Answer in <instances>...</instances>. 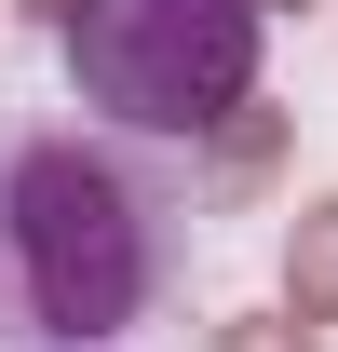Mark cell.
I'll use <instances>...</instances> for the list:
<instances>
[{"label": "cell", "mask_w": 338, "mask_h": 352, "mask_svg": "<svg viewBox=\"0 0 338 352\" xmlns=\"http://www.w3.org/2000/svg\"><path fill=\"white\" fill-rule=\"evenodd\" d=\"M284 311L297 325H338V190L297 204V230H284Z\"/></svg>", "instance_id": "cell-3"}, {"label": "cell", "mask_w": 338, "mask_h": 352, "mask_svg": "<svg viewBox=\"0 0 338 352\" xmlns=\"http://www.w3.org/2000/svg\"><path fill=\"white\" fill-rule=\"evenodd\" d=\"M257 14H297V0H257Z\"/></svg>", "instance_id": "cell-5"}, {"label": "cell", "mask_w": 338, "mask_h": 352, "mask_svg": "<svg viewBox=\"0 0 338 352\" xmlns=\"http://www.w3.org/2000/svg\"><path fill=\"white\" fill-rule=\"evenodd\" d=\"M257 0H54V68L109 135H216L230 109H257Z\"/></svg>", "instance_id": "cell-2"}, {"label": "cell", "mask_w": 338, "mask_h": 352, "mask_svg": "<svg viewBox=\"0 0 338 352\" xmlns=\"http://www.w3.org/2000/svg\"><path fill=\"white\" fill-rule=\"evenodd\" d=\"M176 204L82 122H0V339L109 352L163 311Z\"/></svg>", "instance_id": "cell-1"}, {"label": "cell", "mask_w": 338, "mask_h": 352, "mask_svg": "<svg viewBox=\"0 0 338 352\" xmlns=\"http://www.w3.org/2000/svg\"><path fill=\"white\" fill-rule=\"evenodd\" d=\"M203 352H325V339H311L297 311H230V325H216Z\"/></svg>", "instance_id": "cell-4"}]
</instances>
